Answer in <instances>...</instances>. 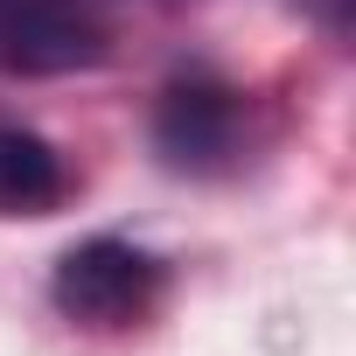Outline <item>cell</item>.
I'll return each instance as SVG.
<instances>
[{
  "mask_svg": "<svg viewBox=\"0 0 356 356\" xmlns=\"http://www.w3.org/2000/svg\"><path fill=\"white\" fill-rule=\"evenodd\" d=\"M161 286H168V266L147 245H133V238H84L49 273V300L70 321H84V328H133V321H147Z\"/></svg>",
  "mask_w": 356,
  "mask_h": 356,
  "instance_id": "cell-1",
  "label": "cell"
},
{
  "mask_svg": "<svg viewBox=\"0 0 356 356\" xmlns=\"http://www.w3.org/2000/svg\"><path fill=\"white\" fill-rule=\"evenodd\" d=\"M70 196V168L35 126L0 119V217H49Z\"/></svg>",
  "mask_w": 356,
  "mask_h": 356,
  "instance_id": "cell-4",
  "label": "cell"
},
{
  "mask_svg": "<svg viewBox=\"0 0 356 356\" xmlns=\"http://www.w3.org/2000/svg\"><path fill=\"white\" fill-rule=\"evenodd\" d=\"M245 140V91L210 77V70H189L175 77L154 105V147L168 154V168H224Z\"/></svg>",
  "mask_w": 356,
  "mask_h": 356,
  "instance_id": "cell-2",
  "label": "cell"
},
{
  "mask_svg": "<svg viewBox=\"0 0 356 356\" xmlns=\"http://www.w3.org/2000/svg\"><path fill=\"white\" fill-rule=\"evenodd\" d=\"M105 56V22L91 0H0V63L8 70H84Z\"/></svg>",
  "mask_w": 356,
  "mask_h": 356,
  "instance_id": "cell-3",
  "label": "cell"
}]
</instances>
